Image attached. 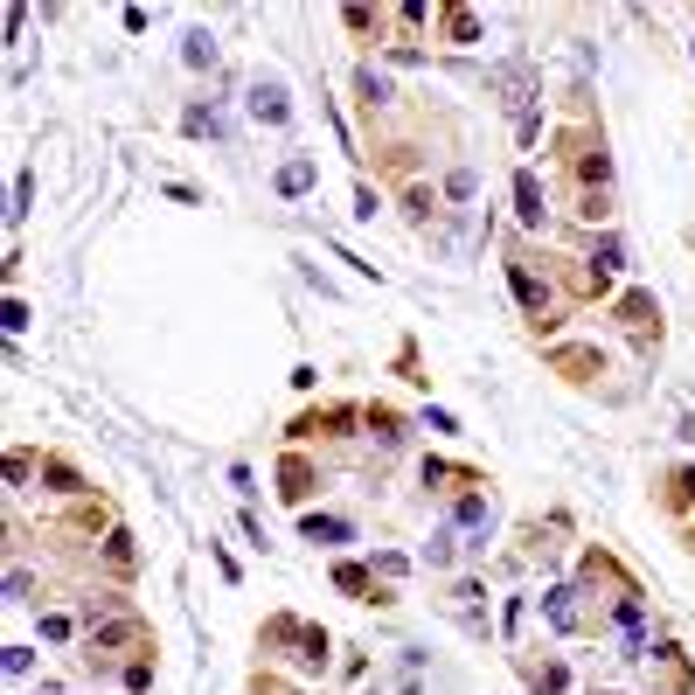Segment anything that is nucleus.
Here are the masks:
<instances>
[{
  "label": "nucleus",
  "instance_id": "nucleus-1",
  "mask_svg": "<svg viewBox=\"0 0 695 695\" xmlns=\"http://www.w3.org/2000/svg\"><path fill=\"white\" fill-rule=\"evenodd\" d=\"M265 640H272V647H292V661H306V668L327 661V633H320V626H299V619H285V612L265 626Z\"/></svg>",
  "mask_w": 695,
  "mask_h": 695
},
{
  "label": "nucleus",
  "instance_id": "nucleus-2",
  "mask_svg": "<svg viewBox=\"0 0 695 695\" xmlns=\"http://www.w3.org/2000/svg\"><path fill=\"white\" fill-rule=\"evenodd\" d=\"M508 278H515V292H522L529 320H536V327H556V292H550V278H536V265H529V258H508Z\"/></svg>",
  "mask_w": 695,
  "mask_h": 695
},
{
  "label": "nucleus",
  "instance_id": "nucleus-3",
  "mask_svg": "<svg viewBox=\"0 0 695 695\" xmlns=\"http://www.w3.org/2000/svg\"><path fill=\"white\" fill-rule=\"evenodd\" d=\"M619 320H626V334H633L640 348H654V341H661V306H654L647 292H626V306H619Z\"/></svg>",
  "mask_w": 695,
  "mask_h": 695
},
{
  "label": "nucleus",
  "instance_id": "nucleus-4",
  "mask_svg": "<svg viewBox=\"0 0 695 695\" xmlns=\"http://www.w3.org/2000/svg\"><path fill=\"white\" fill-rule=\"evenodd\" d=\"M543 619H550L556 633H584V612H577V591H570V584L543 591Z\"/></svg>",
  "mask_w": 695,
  "mask_h": 695
},
{
  "label": "nucleus",
  "instance_id": "nucleus-5",
  "mask_svg": "<svg viewBox=\"0 0 695 695\" xmlns=\"http://www.w3.org/2000/svg\"><path fill=\"white\" fill-rule=\"evenodd\" d=\"M251 112H258L265 126H285V119H292V105H285V84H278V77H258V84H251Z\"/></svg>",
  "mask_w": 695,
  "mask_h": 695
},
{
  "label": "nucleus",
  "instance_id": "nucleus-6",
  "mask_svg": "<svg viewBox=\"0 0 695 695\" xmlns=\"http://www.w3.org/2000/svg\"><path fill=\"white\" fill-rule=\"evenodd\" d=\"M278 494H285V501H306V494H313V466H306V459H285V466H278Z\"/></svg>",
  "mask_w": 695,
  "mask_h": 695
},
{
  "label": "nucleus",
  "instance_id": "nucleus-7",
  "mask_svg": "<svg viewBox=\"0 0 695 695\" xmlns=\"http://www.w3.org/2000/svg\"><path fill=\"white\" fill-rule=\"evenodd\" d=\"M515 209H522V223H543V188H536V174H515Z\"/></svg>",
  "mask_w": 695,
  "mask_h": 695
},
{
  "label": "nucleus",
  "instance_id": "nucleus-8",
  "mask_svg": "<svg viewBox=\"0 0 695 695\" xmlns=\"http://www.w3.org/2000/svg\"><path fill=\"white\" fill-rule=\"evenodd\" d=\"M556 369L584 383V376H591V369H605V362H598V348H556Z\"/></svg>",
  "mask_w": 695,
  "mask_h": 695
},
{
  "label": "nucleus",
  "instance_id": "nucleus-9",
  "mask_svg": "<svg viewBox=\"0 0 695 695\" xmlns=\"http://www.w3.org/2000/svg\"><path fill=\"white\" fill-rule=\"evenodd\" d=\"M355 529L341 522V515H306V543H348Z\"/></svg>",
  "mask_w": 695,
  "mask_h": 695
},
{
  "label": "nucleus",
  "instance_id": "nucleus-10",
  "mask_svg": "<svg viewBox=\"0 0 695 695\" xmlns=\"http://www.w3.org/2000/svg\"><path fill=\"white\" fill-rule=\"evenodd\" d=\"M313 188V160H285L278 167V195H306Z\"/></svg>",
  "mask_w": 695,
  "mask_h": 695
},
{
  "label": "nucleus",
  "instance_id": "nucleus-11",
  "mask_svg": "<svg viewBox=\"0 0 695 695\" xmlns=\"http://www.w3.org/2000/svg\"><path fill=\"white\" fill-rule=\"evenodd\" d=\"M334 584H341V591H376V584H369V570H362V563H334ZM376 598H383V605H390V591H376Z\"/></svg>",
  "mask_w": 695,
  "mask_h": 695
},
{
  "label": "nucleus",
  "instance_id": "nucleus-12",
  "mask_svg": "<svg viewBox=\"0 0 695 695\" xmlns=\"http://www.w3.org/2000/svg\"><path fill=\"white\" fill-rule=\"evenodd\" d=\"M529 682H536L543 695H563L570 689V668H563V661H543V668H529Z\"/></svg>",
  "mask_w": 695,
  "mask_h": 695
},
{
  "label": "nucleus",
  "instance_id": "nucleus-13",
  "mask_svg": "<svg viewBox=\"0 0 695 695\" xmlns=\"http://www.w3.org/2000/svg\"><path fill=\"white\" fill-rule=\"evenodd\" d=\"M695 501V466H675L668 473V508H689Z\"/></svg>",
  "mask_w": 695,
  "mask_h": 695
},
{
  "label": "nucleus",
  "instance_id": "nucleus-14",
  "mask_svg": "<svg viewBox=\"0 0 695 695\" xmlns=\"http://www.w3.org/2000/svg\"><path fill=\"white\" fill-rule=\"evenodd\" d=\"M445 28H452V42H480V21H473L466 7H452V14H445Z\"/></svg>",
  "mask_w": 695,
  "mask_h": 695
},
{
  "label": "nucleus",
  "instance_id": "nucleus-15",
  "mask_svg": "<svg viewBox=\"0 0 695 695\" xmlns=\"http://www.w3.org/2000/svg\"><path fill=\"white\" fill-rule=\"evenodd\" d=\"M362 105H390V77H376V70H362Z\"/></svg>",
  "mask_w": 695,
  "mask_h": 695
},
{
  "label": "nucleus",
  "instance_id": "nucleus-16",
  "mask_svg": "<svg viewBox=\"0 0 695 695\" xmlns=\"http://www.w3.org/2000/svg\"><path fill=\"white\" fill-rule=\"evenodd\" d=\"M619 265H626V251L605 237V244H598V258H591V272H619Z\"/></svg>",
  "mask_w": 695,
  "mask_h": 695
},
{
  "label": "nucleus",
  "instance_id": "nucleus-17",
  "mask_svg": "<svg viewBox=\"0 0 695 695\" xmlns=\"http://www.w3.org/2000/svg\"><path fill=\"white\" fill-rule=\"evenodd\" d=\"M112 570L133 577V536H112Z\"/></svg>",
  "mask_w": 695,
  "mask_h": 695
},
{
  "label": "nucleus",
  "instance_id": "nucleus-18",
  "mask_svg": "<svg viewBox=\"0 0 695 695\" xmlns=\"http://www.w3.org/2000/svg\"><path fill=\"white\" fill-rule=\"evenodd\" d=\"M188 63H195V70L216 63V42H209V35H188Z\"/></svg>",
  "mask_w": 695,
  "mask_h": 695
},
{
  "label": "nucleus",
  "instance_id": "nucleus-19",
  "mask_svg": "<svg viewBox=\"0 0 695 695\" xmlns=\"http://www.w3.org/2000/svg\"><path fill=\"white\" fill-rule=\"evenodd\" d=\"M445 195H452V202H473V174H466V167H459V174H445Z\"/></svg>",
  "mask_w": 695,
  "mask_h": 695
},
{
  "label": "nucleus",
  "instance_id": "nucleus-20",
  "mask_svg": "<svg viewBox=\"0 0 695 695\" xmlns=\"http://www.w3.org/2000/svg\"><path fill=\"white\" fill-rule=\"evenodd\" d=\"M28 591H35V577H28V570H21V563H14V570H7V598H14V605H21V598H28Z\"/></svg>",
  "mask_w": 695,
  "mask_h": 695
},
{
  "label": "nucleus",
  "instance_id": "nucleus-21",
  "mask_svg": "<svg viewBox=\"0 0 695 695\" xmlns=\"http://www.w3.org/2000/svg\"><path fill=\"white\" fill-rule=\"evenodd\" d=\"M188 133H223V119H216V112H202V105H195V112H188Z\"/></svg>",
  "mask_w": 695,
  "mask_h": 695
},
{
  "label": "nucleus",
  "instance_id": "nucleus-22",
  "mask_svg": "<svg viewBox=\"0 0 695 695\" xmlns=\"http://www.w3.org/2000/svg\"><path fill=\"white\" fill-rule=\"evenodd\" d=\"M591 695H619V689H591Z\"/></svg>",
  "mask_w": 695,
  "mask_h": 695
}]
</instances>
